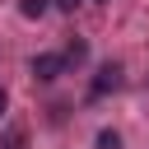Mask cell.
Segmentation results:
<instances>
[{"mask_svg":"<svg viewBox=\"0 0 149 149\" xmlns=\"http://www.w3.org/2000/svg\"><path fill=\"white\" fill-rule=\"evenodd\" d=\"M56 5H61V9H74V5H79V0H56Z\"/></svg>","mask_w":149,"mask_h":149,"instance_id":"7","label":"cell"},{"mask_svg":"<svg viewBox=\"0 0 149 149\" xmlns=\"http://www.w3.org/2000/svg\"><path fill=\"white\" fill-rule=\"evenodd\" d=\"M116 84H121V65H112V61H107V65L98 70V79H93V98H102V93H112Z\"/></svg>","mask_w":149,"mask_h":149,"instance_id":"2","label":"cell"},{"mask_svg":"<svg viewBox=\"0 0 149 149\" xmlns=\"http://www.w3.org/2000/svg\"><path fill=\"white\" fill-rule=\"evenodd\" d=\"M98 149H121V135L116 130H98Z\"/></svg>","mask_w":149,"mask_h":149,"instance_id":"6","label":"cell"},{"mask_svg":"<svg viewBox=\"0 0 149 149\" xmlns=\"http://www.w3.org/2000/svg\"><path fill=\"white\" fill-rule=\"evenodd\" d=\"M61 70H65V56H51V51L47 56H33V74L37 79H56Z\"/></svg>","mask_w":149,"mask_h":149,"instance_id":"1","label":"cell"},{"mask_svg":"<svg viewBox=\"0 0 149 149\" xmlns=\"http://www.w3.org/2000/svg\"><path fill=\"white\" fill-rule=\"evenodd\" d=\"M23 144H28L23 126H9V130H5V140H0V149H23Z\"/></svg>","mask_w":149,"mask_h":149,"instance_id":"3","label":"cell"},{"mask_svg":"<svg viewBox=\"0 0 149 149\" xmlns=\"http://www.w3.org/2000/svg\"><path fill=\"white\" fill-rule=\"evenodd\" d=\"M19 9H23V19H42L47 14V0H19Z\"/></svg>","mask_w":149,"mask_h":149,"instance_id":"4","label":"cell"},{"mask_svg":"<svg viewBox=\"0 0 149 149\" xmlns=\"http://www.w3.org/2000/svg\"><path fill=\"white\" fill-rule=\"evenodd\" d=\"M84 56H88V47H84V42H70V47H65V65H79Z\"/></svg>","mask_w":149,"mask_h":149,"instance_id":"5","label":"cell"},{"mask_svg":"<svg viewBox=\"0 0 149 149\" xmlns=\"http://www.w3.org/2000/svg\"><path fill=\"white\" fill-rule=\"evenodd\" d=\"M5 102H9V98H5V88H0V116H5Z\"/></svg>","mask_w":149,"mask_h":149,"instance_id":"8","label":"cell"}]
</instances>
